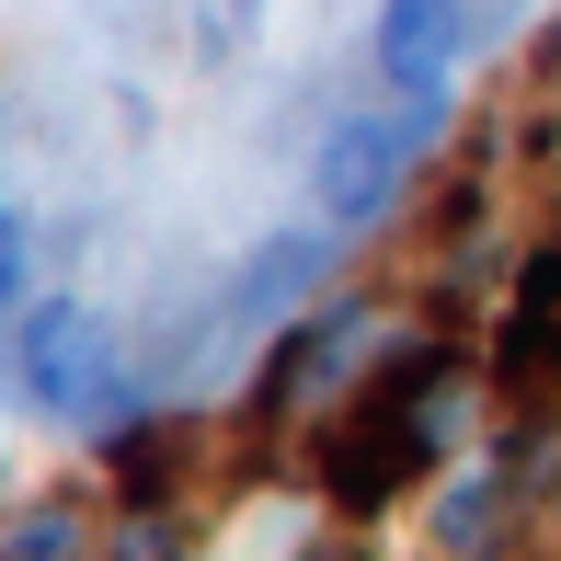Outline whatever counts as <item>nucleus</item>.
Returning <instances> with one entry per match:
<instances>
[{
	"label": "nucleus",
	"instance_id": "f257e3e1",
	"mask_svg": "<svg viewBox=\"0 0 561 561\" xmlns=\"http://www.w3.org/2000/svg\"><path fill=\"white\" fill-rule=\"evenodd\" d=\"M23 390H35L46 413L92 424V436H115V424L138 413L126 378H115V321L81 310V298H46V310L23 321Z\"/></svg>",
	"mask_w": 561,
	"mask_h": 561
},
{
	"label": "nucleus",
	"instance_id": "f03ea898",
	"mask_svg": "<svg viewBox=\"0 0 561 561\" xmlns=\"http://www.w3.org/2000/svg\"><path fill=\"white\" fill-rule=\"evenodd\" d=\"M413 126H424V115H413ZM413 126H390V115H344L333 138H321L310 195H321V218H333V229H378V218H390L401 172H413Z\"/></svg>",
	"mask_w": 561,
	"mask_h": 561
},
{
	"label": "nucleus",
	"instance_id": "7ed1b4c3",
	"mask_svg": "<svg viewBox=\"0 0 561 561\" xmlns=\"http://www.w3.org/2000/svg\"><path fill=\"white\" fill-rule=\"evenodd\" d=\"M458 46H470V12H458V0H390V12H378V69H390V92L424 126H436L447 92H458Z\"/></svg>",
	"mask_w": 561,
	"mask_h": 561
},
{
	"label": "nucleus",
	"instance_id": "20e7f679",
	"mask_svg": "<svg viewBox=\"0 0 561 561\" xmlns=\"http://www.w3.org/2000/svg\"><path fill=\"white\" fill-rule=\"evenodd\" d=\"M424 458H436V447H424V436H413L401 413H355L344 436L321 447V493H333V516H355V527H367L378 504H390L401 481L424 470Z\"/></svg>",
	"mask_w": 561,
	"mask_h": 561
},
{
	"label": "nucleus",
	"instance_id": "39448f33",
	"mask_svg": "<svg viewBox=\"0 0 561 561\" xmlns=\"http://www.w3.org/2000/svg\"><path fill=\"white\" fill-rule=\"evenodd\" d=\"M367 333H378L367 310H321V321H298V333H275V367L252 378V424H275L287 401H310V390H333L344 367H367Z\"/></svg>",
	"mask_w": 561,
	"mask_h": 561
},
{
	"label": "nucleus",
	"instance_id": "423d86ee",
	"mask_svg": "<svg viewBox=\"0 0 561 561\" xmlns=\"http://www.w3.org/2000/svg\"><path fill=\"white\" fill-rule=\"evenodd\" d=\"M424 527H436V561H504V481L493 470H458Z\"/></svg>",
	"mask_w": 561,
	"mask_h": 561
},
{
	"label": "nucleus",
	"instance_id": "0eeeda50",
	"mask_svg": "<svg viewBox=\"0 0 561 561\" xmlns=\"http://www.w3.org/2000/svg\"><path fill=\"white\" fill-rule=\"evenodd\" d=\"M493 378H504V390L561 378V298H516V310L493 321Z\"/></svg>",
	"mask_w": 561,
	"mask_h": 561
},
{
	"label": "nucleus",
	"instance_id": "6e6552de",
	"mask_svg": "<svg viewBox=\"0 0 561 561\" xmlns=\"http://www.w3.org/2000/svg\"><path fill=\"white\" fill-rule=\"evenodd\" d=\"M0 561H81V504H23V516H0Z\"/></svg>",
	"mask_w": 561,
	"mask_h": 561
},
{
	"label": "nucleus",
	"instance_id": "1a4fd4ad",
	"mask_svg": "<svg viewBox=\"0 0 561 561\" xmlns=\"http://www.w3.org/2000/svg\"><path fill=\"white\" fill-rule=\"evenodd\" d=\"M401 424H413V436L436 447V458H447L458 436H470V390H458V367H424L413 390H401Z\"/></svg>",
	"mask_w": 561,
	"mask_h": 561
},
{
	"label": "nucleus",
	"instance_id": "9d476101",
	"mask_svg": "<svg viewBox=\"0 0 561 561\" xmlns=\"http://www.w3.org/2000/svg\"><path fill=\"white\" fill-rule=\"evenodd\" d=\"M104 561H195V539L172 527V504H126L115 539H104Z\"/></svg>",
	"mask_w": 561,
	"mask_h": 561
},
{
	"label": "nucleus",
	"instance_id": "9b49d317",
	"mask_svg": "<svg viewBox=\"0 0 561 561\" xmlns=\"http://www.w3.org/2000/svg\"><path fill=\"white\" fill-rule=\"evenodd\" d=\"M23 264H35V241H23V218H12V195H0V298H23Z\"/></svg>",
	"mask_w": 561,
	"mask_h": 561
},
{
	"label": "nucleus",
	"instance_id": "f8f14e48",
	"mask_svg": "<svg viewBox=\"0 0 561 561\" xmlns=\"http://www.w3.org/2000/svg\"><path fill=\"white\" fill-rule=\"evenodd\" d=\"M298 561H378V539H367V527H355V516H344V527H321V539H310V550H298Z\"/></svg>",
	"mask_w": 561,
	"mask_h": 561
},
{
	"label": "nucleus",
	"instance_id": "ddd939ff",
	"mask_svg": "<svg viewBox=\"0 0 561 561\" xmlns=\"http://www.w3.org/2000/svg\"><path fill=\"white\" fill-rule=\"evenodd\" d=\"M252 12H264V0H218V12H207V46H218V58L241 46V23H252Z\"/></svg>",
	"mask_w": 561,
	"mask_h": 561
},
{
	"label": "nucleus",
	"instance_id": "4468645a",
	"mask_svg": "<svg viewBox=\"0 0 561 561\" xmlns=\"http://www.w3.org/2000/svg\"><path fill=\"white\" fill-rule=\"evenodd\" d=\"M0 493H12V481H0Z\"/></svg>",
	"mask_w": 561,
	"mask_h": 561
}]
</instances>
